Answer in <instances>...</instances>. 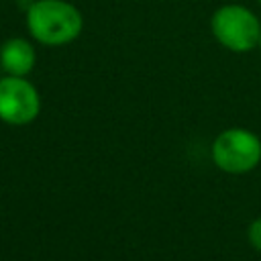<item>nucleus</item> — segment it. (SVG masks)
I'll list each match as a JSON object with an SVG mask.
<instances>
[{
    "mask_svg": "<svg viewBox=\"0 0 261 261\" xmlns=\"http://www.w3.org/2000/svg\"><path fill=\"white\" fill-rule=\"evenodd\" d=\"M24 18L31 37L47 47L69 45L84 29L82 12L67 0H33Z\"/></svg>",
    "mask_w": 261,
    "mask_h": 261,
    "instance_id": "nucleus-1",
    "label": "nucleus"
},
{
    "mask_svg": "<svg viewBox=\"0 0 261 261\" xmlns=\"http://www.w3.org/2000/svg\"><path fill=\"white\" fill-rule=\"evenodd\" d=\"M210 31L214 39L234 53H247L261 41V22L257 14L243 4H222L212 12Z\"/></svg>",
    "mask_w": 261,
    "mask_h": 261,
    "instance_id": "nucleus-2",
    "label": "nucleus"
},
{
    "mask_svg": "<svg viewBox=\"0 0 261 261\" xmlns=\"http://www.w3.org/2000/svg\"><path fill=\"white\" fill-rule=\"evenodd\" d=\"M212 161L226 173H247L261 161V141L247 128H228L214 139Z\"/></svg>",
    "mask_w": 261,
    "mask_h": 261,
    "instance_id": "nucleus-3",
    "label": "nucleus"
},
{
    "mask_svg": "<svg viewBox=\"0 0 261 261\" xmlns=\"http://www.w3.org/2000/svg\"><path fill=\"white\" fill-rule=\"evenodd\" d=\"M41 112L37 88L22 75L0 77V120L20 126L33 122Z\"/></svg>",
    "mask_w": 261,
    "mask_h": 261,
    "instance_id": "nucleus-4",
    "label": "nucleus"
},
{
    "mask_svg": "<svg viewBox=\"0 0 261 261\" xmlns=\"http://www.w3.org/2000/svg\"><path fill=\"white\" fill-rule=\"evenodd\" d=\"M35 61H37L35 47L22 37H12L4 41V45L0 47V65L8 75L27 77V73L33 71Z\"/></svg>",
    "mask_w": 261,
    "mask_h": 261,
    "instance_id": "nucleus-5",
    "label": "nucleus"
},
{
    "mask_svg": "<svg viewBox=\"0 0 261 261\" xmlns=\"http://www.w3.org/2000/svg\"><path fill=\"white\" fill-rule=\"evenodd\" d=\"M247 237H249V243H251L257 251H261V218H257V220H253V222L249 224Z\"/></svg>",
    "mask_w": 261,
    "mask_h": 261,
    "instance_id": "nucleus-6",
    "label": "nucleus"
},
{
    "mask_svg": "<svg viewBox=\"0 0 261 261\" xmlns=\"http://www.w3.org/2000/svg\"><path fill=\"white\" fill-rule=\"evenodd\" d=\"M259 49H261V41H259Z\"/></svg>",
    "mask_w": 261,
    "mask_h": 261,
    "instance_id": "nucleus-7",
    "label": "nucleus"
},
{
    "mask_svg": "<svg viewBox=\"0 0 261 261\" xmlns=\"http://www.w3.org/2000/svg\"><path fill=\"white\" fill-rule=\"evenodd\" d=\"M257 2H259V4H261V0H257Z\"/></svg>",
    "mask_w": 261,
    "mask_h": 261,
    "instance_id": "nucleus-8",
    "label": "nucleus"
}]
</instances>
